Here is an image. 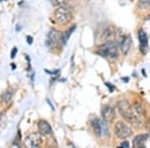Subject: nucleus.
<instances>
[{
	"label": "nucleus",
	"instance_id": "obj_1",
	"mask_svg": "<svg viewBox=\"0 0 150 148\" xmlns=\"http://www.w3.org/2000/svg\"><path fill=\"white\" fill-rule=\"evenodd\" d=\"M117 109L119 111L120 115L124 118L127 122H129L130 124H132L135 127H141L142 123H143V120L139 117L136 114V112L134 111V109L131 105L129 104L127 100H122L118 101L117 103Z\"/></svg>",
	"mask_w": 150,
	"mask_h": 148
},
{
	"label": "nucleus",
	"instance_id": "obj_2",
	"mask_svg": "<svg viewBox=\"0 0 150 148\" xmlns=\"http://www.w3.org/2000/svg\"><path fill=\"white\" fill-rule=\"evenodd\" d=\"M72 17H73V8L67 4L58 6L53 12V21L60 25H64L70 22Z\"/></svg>",
	"mask_w": 150,
	"mask_h": 148
},
{
	"label": "nucleus",
	"instance_id": "obj_3",
	"mask_svg": "<svg viewBox=\"0 0 150 148\" xmlns=\"http://www.w3.org/2000/svg\"><path fill=\"white\" fill-rule=\"evenodd\" d=\"M97 53L100 56L109 58V59H116L118 57V45L115 41L108 40L105 43L101 44L97 48Z\"/></svg>",
	"mask_w": 150,
	"mask_h": 148
},
{
	"label": "nucleus",
	"instance_id": "obj_4",
	"mask_svg": "<svg viewBox=\"0 0 150 148\" xmlns=\"http://www.w3.org/2000/svg\"><path fill=\"white\" fill-rule=\"evenodd\" d=\"M60 43H62V33L56 29H51L46 37V46L50 49H55L60 45Z\"/></svg>",
	"mask_w": 150,
	"mask_h": 148
},
{
	"label": "nucleus",
	"instance_id": "obj_5",
	"mask_svg": "<svg viewBox=\"0 0 150 148\" xmlns=\"http://www.w3.org/2000/svg\"><path fill=\"white\" fill-rule=\"evenodd\" d=\"M114 133L119 139H126L133 134V130L126 123L118 121L114 126Z\"/></svg>",
	"mask_w": 150,
	"mask_h": 148
},
{
	"label": "nucleus",
	"instance_id": "obj_6",
	"mask_svg": "<svg viewBox=\"0 0 150 148\" xmlns=\"http://www.w3.org/2000/svg\"><path fill=\"white\" fill-rule=\"evenodd\" d=\"M42 134L40 132H33L30 133L24 140V144L27 147H39L42 144Z\"/></svg>",
	"mask_w": 150,
	"mask_h": 148
},
{
	"label": "nucleus",
	"instance_id": "obj_7",
	"mask_svg": "<svg viewBox=\"0 0 150 148\" xmlns=\"http://www.w3.org/2000/svg\"><path fill=\"white\" fill-rule=\"evenodd\" d=\"M92 126L93 129L95 131V133L97 135H107L108 134V128H107V123L105 121H102L98 118H95L92 121Z\"/></svg>",
	"mask_w": 150,
	"mask_h": 148
},
{
	"label": "nucleus",
	"instance_id": "obj_8",
	"mask_svg": "<svg viewBox=\"0 0 150 148\" xmlns=\"http://www.w3.org/2000/svg\"><path fill=\"white\" fill-rule=\"evenodd\" d=\"M101 115H102V119L106 123H111L115 119V110L111 106L105 105L101 110Z\"/></svg>",
	"mask_w": 150,
	"mask_h": 148
},
{
	"label": "nucleus",
	"instance_id": "obj_9",
	"mask_svg": "<svg viewBox=\"0 0 150 148\" xmlns=\"http://www.w3.org/2000/svg\"><path fill=\"white\" fill-rule=\"evenodd\" d=\"M131 44H132L131 37L129 35H123L121 40H120V49H121V52L124 55H126L130 51Z\"/></svg>",
	"mask_w": 150,
	"mask_h": 148
},
{
	"label": "nucleus",
	"instance_id": "obj_10",
	"mask_svg": "<svg viewBox=\"0 0 150 148\" xmlns=\"http://www.w3.org/2000/svg\"><path fill=\"white\" fill-rule=\"evenodd\" d=\"M138 39H139V47L142 53L146 52V49L148 47V37H147L146 32L143 29H140L138 31Z\"/></svg>",
	"mask_w": 150,
	"mask_h": 148
},
{
	"label": "nucleus",
	"instance_id": "obj_11",
	"mask_svg": "<svg viewBox=\"0 0 150 148\" xmlns=\"http://www.w3.org/2000/svg\"><path fill=\"white\" fill-rule=\"evenodd\" d=\"M38 131L42 135H51L52 134V127L49 123L45 120H40L38 122Z\"/></svg>",
	"mask_w": 150,
	"mask_h": 148
},
{
	"label": "nucleus",
	"instance_id": "obj_12",
	"mask_svg": "<svg viewBox=\"0 0 150 148\" xmlns=\"http://www.w3.org/2000/svg\"><path fill=\"white\" fill-rule=\"evenodd\" d=\"M147 139H148V135L147 134L137 135V136L133 139V146L134 147H144Z\"/></svg>",
	"mask_w": 150,
	"mask_h": 148
},
{
	"label": "nucleus",
	"instance_id": "obj_13",
	"mask_svg": "<svg viewBox=\"0 0 150 148\" xmlns=\"http://www.w3.org/2000/svg\"><path fill=\"white\" fill-rule=\"evenodd\" d=\"M132 107H133V109H134L135 112H136L137 115H138L139 117L143 120L144 117H145V110H144L143 106H142L139 102H135L132 105Z\"/></svg>",
	"mask_w": 150,
	"mask_h": 148
},
{
	"label": "nucleus",
	"instance_id": "obj_14",
	"mask_svg": "<svg viewBox=\"0 0 150 148\" xmlns=\"http://www.w3.org/2000/svg\"><path fill=\"white\" fill-rule=\"evenodd\" d=\"M75 28H76V25H73L71 28L69 29L68 31H66V32L62 34V43H63V44H66L67 40H68V39H69V37H70V34H71V33L73 32Z\"/></svg>",
	"mask_w": 150,
	"mask_h": 148
},
{
	"label": "nucleus",
	"instance_id": "obj_15",
	"mask_svg": "<svg viewBox=\"0 0 150 148\" xmlns=\"http://www.w3.org/2000/svg\"><path fill=\"white\" fill-rule=\"evenodd\" d=\"M11 98H12V92L10 90H7L4 92L3 94L1 95V99H2V101H4L5 103H8L9 101L11 100Z\"/></svg>",
	"mask_w": 150,
	"mask_h": 148
},
{
	"label": "nucleus",
	"instance_id": "obj_16",
	"mask_svg": "<svg viewBox=\"0 0 150 148\" xmlns=\"http://www.w3.org/2000/svg\"><path fill=\"white\" fill-rule=\"evenodd\" d=\"M138 7L140 9H148L150 7V0H138Z\"/></svg>",
	"mask_w": 150,
	"mask_h": 148
},
{
	"label": "nucleus",
	"instance_id": "obj_17",
	"mask_svg": "<svg viewBox=\"0 0 150 148\" xmlns=\"http://www.w3.org/2000/svg\"><path fill=\"white\" fill-rule=\"evenodd\" d=\"M51 2V4L53 6H60V5H63V4L66 3L67 0H49Z\"/></svg>",
	"mask_w": 150,
	"mask_h": 148
},
{
	"label": "nucleus",
	"instance_id": "obj_18",
	"mask_svg": "<svg viewBox=\"0 0 150 148\" xmlns=\"http://www.w3.org/2000/svg\"><path fill=\"white\" fill-rule=\"evenodd\" d=\"M16 53H17V48L14 47L13 49H12V52H11V58H14V57H15Z\"/></svg>",
	"mask_w": 150,
	"mask_h": 148
},
{
	"label": "nucleus",
	"instance_id": "obj_19",
	"mask_svg": "<svg viewBox=\"0 0 150 148\" xmlns=\"http://www.w3.org/2000/svg\"><path fill=\"white\" fill-rule=\"evenodd\" d=\"M120 147H129V143L127 141H123L121 144H120Z\"/></svg>",
	"mask_w": 150,
	"mask_h": 148
},
{
	"label": "nucleus",
	"instance_id": "obj_20",
	"mask_svg": "<svg viewBox=\"0 0 150 148\" xmlns=\"http://www.w3.org/2000/svg\"><path fill=\"white\" fill-rule=\"evenodd\" d=\"M26 39H27V42H28V44H32V42H33V38L31 37V36H27V38H26Z\"/></svg>",
	"mask_w": 150,
	"mask_h": 148
},
{
	"label": "nucleus",
	"instance_id": "obj_21",
	"mask_svg": "<svg viewBox=\"0 0 150 148\" xmlns=\"http://www.w3.org/2000/svg\"><path fill=\"white\" fill-rule=\"evenodd\" d=\"M106 85H107V86H108V87H109V88H110L111 92L113 91V86H111V85H110V83H106Z\"/></svg>",
	"mask_w": 150,
	"mask_h": 148
},
{
	"label": "nucleus",
	"instance_id": "obj_22",
	"mask_svg": "<svg viewBox=\"0 0 150 148\" xmlns=\"http://www.w3.org/2000/svg\"><path fill=\"white\" fill-rule=\"evenodd\" d=\"M15 66H16V65L14 64V63H12V64H11V68H12V69H15V68H16Z\"/></svg>",
	"mask_w": 150,
	"mask_h": 148
},
{
	"label": "nucleus",
	"instance_id": "obj_23",
	"mask_svg": "<svg viewBox=\"0 0 150 148\" xmlns=\"http://www.w3.org/2000/svg\"><path fill=\"white\" fill-rule=\"evenodd\" d=\"M16 31H19V25H17V28H16Z\"/></svg>",
	"mask_w": 150,
	"mask_h": 148
}]
</instances>
